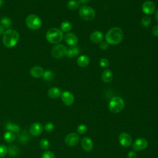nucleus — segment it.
<instances>
[{
	"instance_id": "obj_18",
	"label": "nucleus",
	"mask_w": 158,
	"mask_h": 158,
	"mask_svg": "<svg viewBox=\"0 0 158 158\" xmlns=\"http://www.w3.org/2000/svg\"><path fill=\"white\" fill-rule=\"evenodd\" d=\"M44 70L40 66H34L33 67L30 71V75L34 78H40L42 77Z\"/></svg>"
},
{
	"instance_id": "obj_9",
	"label": "nucleus",
	"mask_w": 158,
	"mask_h": 158,
	"mask_svg": "<svg viewBox=\"0 0 158 158\" xmlns=\"http://www.w3.org/2000/svg\"><path fill=\"white\" fill-rule=\"evenodd\" d=\"M156 10V5L151 1H146L142 4V10L146 15L152 14Z\"/></svg>"
},
{
	"instance_id": "obj_22",
	"label": "nucleus",
	"mask_w": 158,
	"mask_h": 158,
	"mask_svg": "<svg viewBox=\"0 0 158 158\" xmlns=\"http://www.w3.org/2000/svg\"><path fill=\"white\" fill-rule=\"evenodd\" d=\"M77 64L81 67H86L89 63V59L86 55H81L79 56L77 60Z\"/></svg>"
},
{
	"instance_id": "obj_15",
	"label": "nucleus",
	"mask_w": 158,
	"mask_h": 158,
	"mask_svg": "<svg viewBox=\"0 0 158 158\" xmlns=\"http://www.w3.org/2000/svg\"><path fill=\"white\" fill-rule=\"evenodd\" d=\"M81 146L83 150L89 152L92 150L93 148V143L92 139L88 136H85L81 139Z\"/></svg>"
},
{
	"instance_id": "obj_4",
	"label": "nucleus",
	"mask_w": 158,
	"mask_h": 158,
	"mask_svg": "<svg viewBox=\"0 0 158 158\" xmlns=\"http://www.w3.org/2000/svg\"><path fill=\"white\" fill-rule=\"evenodd\" d=\"M125 107V102L122 98L115 96L111 99L109 103V109L113 114L120 112Z\"/></svg>"
},
{
	"instance_id": "obj_21",
	"label": "nucleus",
	"mask_w": 158,
	"mask_h": 158,
	"mask_svg": "<svg viewBox=\"0 0 158 158\" xmlns=\"http://www.w3.org/2000/svg\"><path fill=\"white\" fill-rule=\"evenodd\" d=\"M101 78L102 80L106 83H110L113 78V73L112 72V71L109 69H106L103 71V72L102 73V75H101Z\"/></svg>"
},
{
	"instance_id": "obj_41",
	"label": "nucleus",
	"mask_w": 158,
	"mask_h": 158,
	"mask_svg": "<svg viewBox=\"0 0 158 158\" xmlns=\"http://www.w3.org/2000/svg\"><path fill=\"white\" fill-rule=\"evenodd\" d=\"M91 0H78L79 3H82V4H85L87 2H89Z\"/></svg>"
},
{
	"instance_id": "obj_23",
	"label": "nucleus",
	"mask_w": 158,
	"mask_h": 158,
	"mask_svg": "<svg viewBox=\"0 0 158 158\" xmlns=\"http://www.w3.org/2000/svg\"><path fill=\"white\" fill-rule=\"evenodd\" d=\"M19 152V149L16 145L11 144L7 147V154L10 157H16Z\"/></svg>"
},
{
	"instance_id": "obj_35",
	"label": "nucleus",
	"mask_w": 158,
	"mask_h": 158,
	"mask_svg": "<svg viewBox=\"0 0 158 158\" xmlns=\"http://www.w3.org/2000/svg\"><path fill=\"white\" fill-rule=\"evenodd\" d=\"M41 158H56V157L52 152L48 151L43 154Z\"/></svg>"
},
{
	"instance_id": "obj_32",
	"label": "nucleus",
	"mask_w": 158,
	"mask_h": 158,
	"mask_svg": "<svg viewBox=\"0 0 158 158\" xmlns=\"http://www.w3.org/2000/svg\"><path fill=\"white\" fill-rule=\"evenodd\" d=\"M7 154V147L4 144L0 145V158L4 157Z\"/></svg>"
},
{
	"instance_id": "obj_26",
	"label": "nucleus",
	"mask_w": 158,
	"mask_h": 158,
	"mask_svg": "<svg viewBox=\"0 0 158 158\" xmlns=\"http://www.w3.org/2000/svg\"><path fill=\"white\" fill-rule=\"evenodd\" d=\"M42 77L43 80L46 81H51L54 78V74L51 70H47L44 72Z\"/></svg>"
},
{
	"instance_id": "obj_19",
	"label": "nucleus",
	"mask_w": 158,
	"mask_h": 158,
	"mask_svg": "<svg viewBox=\"0 0 158 158\" xmlns=\"http://www.w3.org/2000/svg\"><path fill=\"white\" fill-rule=\"evenodd\" d=\"M80 53V49L76 46H70L69 48H67V51L65 56L69 58H72L78 56Z\"/></svg>"
},
{
	"instance_id": "obj_6",
	"label": "nucleus",
	"mask_w": 158,
	"mask_h": 158,
	"mask_svg": "<svg viewBox=\"0 0 158 158\" xmlns=\"http://www.w3.org/2000/svg\"><path fill=\"white\" fill-rule=\"evenodd\" d=\"M79 15L83 20L89 21L95 17L96 13L92 7L88 6H83L79 9Z\"/></svg>"
},
{
	"instance_id": "obj_37",
	"label": "nucleus",
	"mask_w": 158,
	"mask_h": 158,
	"mask_svg": "<svg viewBox=\"0 0 158 158\" xmlns=\"http://www.w3.org/2000/svg\"><path fill=\"white\" fill-rule=\"evenodd\" d=\"M152 34L154 36L158 38V25L154 26L152 29Z\"/></svg>"
},
{
	"instance_id": "obj_2",
	"label": "nucleus",
	"mask_w": 158,
	"mask_h": 158,
	"mask_svg": "<svg viewBox=\"0 0 158 158\" xmlns=\"http://www.w3.org/2000/svg\"><path fill=\"white\" fill-rule=\"evenodd\" d=\"M19 40V33L12 29H9L4 31L2 35V43L5 47L12 48L16 46Z\"/></svg>"
},
{
	"instance_id": "obj_5",
	"label": "nucleus",
	"mask_w": 158,
	"mask_h": 158,
	"mask_svg": "<svg viewBox=\"0 0 158 158\" xmlns=\"http://www.w3.org/2000/svg\"><path fill=\"white\" fill-rule=\"evenodd\" d=\"M27 26L31 30H38L41 28L42 22L39 16L36 14H30L25 19Z\"/></svg>"
},
{
	"instance_id": "obj_43",
	"label": "nucleus",
	"mask_w": 158,
	"mask_h": 158,
	"mask_svg": "<svg viewBox=\"0 0 158 158\" xmlns=\"http://www.w3.org/2000/svg\"><path fill=\"white\" fill-rule=\"evenodd\" d=\"M4 4V1L3 0H0V8L2 7Z\"/></svg>"
},
{
	"instance_id": "obj_12",
	"label": "nucleus",
	"mask_w": 158,
	"mask_h": 158,
	"mask_svg": "<svg viewBox=\"0 0 158 158\" xmlns=\"http://www.w3.org/2000/svg\"><path fill=\"white\" fill-rule=\"evenodd\" d=\"M61 99L65 105L70 106L74 102V96L70 91H65L61 93Z\"/></svg>"
},
{
	"instance_id": "obj_31",
	"label": "nucleus",
	"mask_w": 158,
	"mask_h": 158,
	"mask_svg": "<svg viewBox=\"0 0 158 158\" xmlns=\"http://www.w3.org/2000/svg\"><path fill=\"white\" fill-rule=\"evenodd\" d=\"M151 23V19L149 16H144L141 20V24L144 27H147L149 26Z\"/></svg>"
},
{
	"instance_id": "obj_36",
	"label": "nucleus",
	"mask_w": 158,
	"mask_h": 158,
	"mask_svg": "<svg viewBox=\"0 0 158 158\" xmlns=\"http://www.w3.org/2000/svg\"><path fill=\"white\" fill-rule=\"evenodd\" d=\"M109 62L106 58H102L99 60V65L102 68L107 67L109 65Z\"/></svg>"
},
{
	"instance_id": "obj_10",
	"label": "nucleus",
	"mask_w": 158,
	"mask_h": 158,
	"mask_svg": "<svg viewBox=\"0 0 158 158\" xmlns=\"http://www.w3.org/2000/svg\"><path fill=\"white\" fill-rule=\"evenodd\" d=\"M79 136L77 133H70L65 138V143L69 146H73L78 144L79 141Z\"/></svg>"
},
{
	"instance_id": "obj_20",
	"label": "nucleus",
	"mask_w": 158,
	"mask_h": 158,
	"mask_svg": "<svg viewBox=\"0 0 158 158\" xmlns=\"http://www.w3.org/2000/svg\"><path fill=\"white\" fill-rule=\"evenodd\" d=\"M61 91L57 87H51L48 89V96L52 99H56L61 95Z\"/></svg>"
},
{
	"instance_id": "obj_27",
	"label": "nucleus",
	"mask_w": 158,
	"mask_h": 158,
	"mask_svg": "<svg viewBox=\"0 0 158 158\" xmlns=\"http://www.w3.org/2000/svg\"><path fill=\"white\" fill-rule=\"evenodd\" d=\"M1 25H2L5 29L9 28L12 25V20L8 17H3L0 20Z\"/></svg>"
},
{
	"instance_id": "obj_13",
	"label": "nucleus",
	"mask_w": 158,
	"mask_h": 158,
	"mask_svg": "<svg viewBox=\"0 0 158 158\" xmlns=\"http://www.w3.org/2000/svg\"><path fill=\"white\" fill-rule=\"evenodd\" d=\"M64 40H65V43L70 46H76L78 43L77 36L72 33H70V32L67 33L64 35Z\"/></svg>"
},
{
	"instance_id": "obj_16",
	"label": "nucleus",
	"mask_w": 158,
	"mask_h": 158,
	"mask_svg": "<svg viewBox=\"0 0 158 158\" xmlns=\"http://www.w3.org/2000/svg\"><path fill=\"white\" fill-rule=\"evenodd\" d=\"M89 38L91 42L93 43H101L102 41H103L104 36L101 31H94L91 33Z\"/></svg>"
},
{
	"instance_id": "obj_17",
	"label": "nucleus",
	"mask_w": 158,
	"mask_h": 158,
	"mask_svg": "<svg viewBox=\"0 0 158 158\" xmlns=\"http://www.w3.org/2000/svg\"><path fill=\"white\" fill-rule=\"evenodd\" d=\"M18 141L22 144H27L30 139V136L27 130H23L19 132L17 135Z\"/></svg>"
},
{
	"instance_id": "obj_40",
	"label": "nucleus",
	"mask_w": 158,
	"mask_h": 158,
	"mask_svg": "<svg viewBox=\"0 0 158 158\" xmlns=\"http://www.w3.org/2000/svg\"><path fill=\"white\" fill-rule=\"evenodd\" d=\"M4 31H5V28L2 25H0V36L3 35Z\"/></svg>"
},
{
	"instance_id": "obj_29",
	"label": "nucleus",
	"mask_w": 158,
	"mask_h": 158,
	"mask_svg": "<svg viewBox=\"0 0 158 158\" xmlns=\"http://www.w3.org/2000/svg\"><path fill=\"white\" fill-rule=\"evenodd\" d=\"M67 6L69 9L71 10H75L79 6V2L78 0H70L67 4Z\"/></svg>"
},
{
	"instance_id": "obj_34",
	"label": "nucleus",
	"mask_w": 158,
	"mask_h": 158,
	"mask_svg": "<svg viewBox=\"0 0 158 158\" xmlns=\"http://www.w3.org/2000/svg\"><path fill=\"white\" fill-rule=\"evenodd\" d=\"M54 128V125L52 122H47L44 125V129L48 132H51L53 131Z\"/></svg>"
},
{
	"instance_id": "obj_14",
	"label": "nucleus",
	"mask_w": 158,
	"mask_h": 158,
	"mask_svg": "<svg viewBox=\"0 0 158 158\" xmlns=\"http://www.w3.org/2000/svg\"><path fill=\"white\" fill-rule=\"evenodd\" d=\"M43 131V126L41 123L35 122L33 123L30 128L31 135L33 136H38L41 134Z\"/></svg>"
},
{
	"instance_id": "obj_33",
	"label": "nucleus",
	"mask_w": 158,
	"mask_h": 158,
	"mask_svg": "<svg viewBox=\"0 0 158 158\" xmlns=\"http://www.w3.org/2000/svg\"><path fill=\"white\" fill-rule=\"evenodd\" d=\"M87 131V127L84 124H80L77 127V132L79 134L83 135Z\"/></svg>"
},
{
	"instance_id": "obj_7",
	"label": "nucleus",
	"mask_w": 158,
	"mask_h": 158,
	"mask_svg": "<svg viewBox=\"0 0 158 158\" xmlns=\"http://www.w3.org/2000/svg\"><path fill=\"white\" fill-rule=\"evenodd\" d=\"M67 48L62 44H57L54 46L51 51V56L56 59H59L65 56Z\"/></svg>"
},
{
	"instance_id": "obj_24",
	"label": "nucleus",
	"mask_w": 158,
	"mask_h": 158,
	"mask_svg": "<svg viewBox=\"0 0 158 158\" xmlns=\"http://www.w3.org/2000/svg\"><path fill=\"white\" fill-rule=\"evenodd\" d=\"M6 129L13 133H19L20 131V127L12 122H7L6 124Z\"/></svg>"
},
{
	"instance_id": "obj_8",
	"label": "nucleus",
	"mask_w": 158,
	"mask_h": 158,
	"mask_svg": "<svg viewBox=\"0 0 158 158\" xmlns=\"http://www.w3.org/2000/svg\"><path fill=\"white\" fill-rule=\"evenodd\" d=\"M148 146V141L144 138H138L135 140L133 143V148L135 151H142L145 149Z\"/></svg>"
},
{
	"instance_id": "obj_42",
	"label": "nucleus",
	"mask_w": 158,
	"mask_h": 158,
	"mask_svg": "<svg viewBox=\"0 0 158 158\" xmlns=\"http://www.w3.org/2000/svg\"><path fill=\"white\" fill-rule=\"evenodd\" d=\"M155 19L156 20L157 22H158V9L156 10V14H155Z\"/></svg>"
},
{
	"instance_id": "obj_39",
	"label": "nucleus",
	"mask_w": 158,
	"mask_h": 158,
	"mask_svg": "<svg viewBox=\"0 0 158 158\" xmlns=\"http://www.w3.org/2000/svg\"><path fill=\"white\" fill-rule=\"evenodd\" d=\"M136 153L134 151H130L127 154L128 158H136Z\"/></svg>"
},
{
	"instance_id": "obj_30",
	"label": "nucleus",
	"mask_w": 158,
	"mask_h": 158,
	"mask_svg": "<svg viewBox=\"0 0 158 158\" xmlns=\"http://www.w3.org/2000/svg\"><path fill=\"white\" fill-rule=\"evenodd\" d=\"M40 146L42 149L47 150L50 147V143L46 139H42L40 142Z\"/></svg>"
},
{
	"instance_id": "obj_28",
	"label": "nucleus",
	"mask_w": 158,
	"mask_h": 158,
	"mask_svg": "<svg viewBox=\"0 0 158 158\" xmlns=\"http://www.w3.org/2000/svg\"><path fill=\"white\" fill-rule=\"evenodd\" d=\"M4 139L8 143H12L15 140V136L14 133L10 131H6L4 134Z\"/></svg>"
},
{
	"instance_id": "obj_38",
	"label": "nucleus",
	"mask_w": 158,
	"mask_h": 158,
	"mask_svg": "<svg viewBox=\"0 0 158 158\" xmlns=\"http://www.w3.org/2000/svg\"><path fill=\"white\" fill-rule=\"evenodd\" d=\"M109 47V44L106 42V41H102L100 43V48L101 49H103V50H106Z\"/></svg>"
},
{
	"instance_id": "obj_11",
	"label": "nucleus",
	"mask_w": 158,
	"mask_h": 158,
	"mask_svg": "<svg viewBox=\"0 0 158 158\" xmlns=\"http://www.w3.org/2000/svg\"><path fill=\"white\" fill-rule=\"evenodd\" d=\"M118 140L120 144L123 147H128L132 143L131 136L126 132H122L119 135Z\"/></svg>"
},
{
	"instance_id": "obj_3",
	"label": "nucleus",
	"mask_w": 158,
	"mask_h": 158,
	"mask_svg": "<svg viewBox=\"0 0 158 158\" xmlns=\"http://www.w3.org/2000/svg\"><path fill=\"white\" fill-rule=\"evenodd\" d=\"M48 41L51 44H59L63 39V32L59 28H51L48 30L46 35Z\"/></svg>"
},
{
	"instance_id": "obj_1",
	"label": "nucleus",
	"mask_w": 158,
	"mask_h": 158,
	"mask_svg": "<svg viewBox=\"0 0 158 158\" xmlns=\"http://www.w3.org/2000/svg\"><path fill=\"white\" fill-rule=\"evenodd\" d=\"M123 33L119 27H113L110 29L105 36L106 41L111 45H117L123 40Z\"/></svg>"
},
{
	"instance_id": "obj_25",
	"label": "nucleus",
	"mask_w": 158,
	"mask_h": 158,
	"mask_svg": "<svg viewBox=\"0 0 158 158\" xmlns=\"http://www.w3.org/2000/svg\"><path fill=\"white\" fill-rule=\"evenodd\" d=\"M72 28L71 23L69 21H64L60 24V30L62 32L69 33Z\"/></svg>"
}]
</instances>
